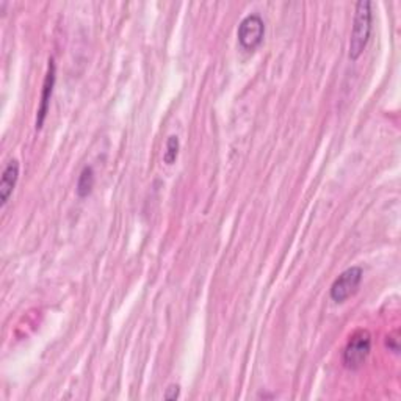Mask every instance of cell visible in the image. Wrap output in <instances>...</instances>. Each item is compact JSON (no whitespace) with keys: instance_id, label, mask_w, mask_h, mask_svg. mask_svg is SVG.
I'll list each match as a JSON object with an SVG mask.
<instances>
[{"instance_id":"6da1fadb","label":"cell","mask_w":401,"mask_h":401,"mask_svg":"<svg viewBox=\"0 0 401 401\" xmlns=\"http://www.w3.org/2000/svg\"><path fill=\"white\" fill-rule=\"evenodd\" d=\"M372 32V4L368 0H361L356 5L353 32L350 38V58L358 60L367 48Z\"/></svg>"},{"instance_id":"7a4b0ae2","label":"cell","mask_w":401,"mask_h":401,"mask_svg":"<svg viewBox=\"0 0 401 401\" xmlns=\"http://www.w3.org/2000/svg\"><path fill=\"white\" fill-rule=\"evenodd\" d=\"M370 350H372V337L367 331L356 332L348 340L344 351V364L350 370H358L364 366L366 359L368 358Z\"/></svg>"},{"instance_id":"3957f363","label":"cell","mask_w":401,"mask_h":401,"mask_svg":"<svg viewBox=\"0 0 401 401\" xmlns=\"http://www.w3.org/2000/svg\"><path fill=\"white\" fill-rule=\"evenodd\" d=\"M362 276H364V273H362L361 267H351L345 270L344 273H340V276L331 285L332 301L344 302L350 298L358 290Z\"/></svg>"},{"instance_id":"277c9868","label":"cell","mask_w":401,"mask_h":401,"mask_svg":"<svg viewBox=\"0 0 401 401\" xmlns=\"http://www.w3.org/2000/svg\"><path fill=\"white\" fill-rule=\"evenodd\" d=\"M265 24L259 14H249L240 22L237 36L241 48L246 50H254L263 40Z\"/></svg>"},{"instance_id":"5b68a950","label":"cell","mask_w":401,"mask_h":401,"mask_svg":"<svg viewBox=\"0 0 401 401\" xmlns=\"http://www.w3.org/2000/svg\"><path fill=\"white\" fill-rule=\"evenodd\" d=\"M54 87H55V63H54V60L50 58L46 79H44V83H43L41 102H40V109H38V116H36V128H38V131H40V128L43 127L44 121H46L49 105H50V97H52V93H54Z\"/></svg>"},{"instance_id":"8992f818","label":"cell","mask_w":401,"mask_h":401,"mask_svg":"<svg viewBox=\"0 0 401 401\" xmlns=\"http://www.w3.org/2000/svg\"><path fill=\"white\" fill-rule=\"evenodd\" d=\"M19 179V163L18 160H11L6 168L2 172V180H0V201H2V206H5L9 202L10 196L16 187V182Z\"/></svg>"},{"instance_id":"52a82bcc","label":"cell","mask_w":401,"mask_h":401,"mask_svg":"<svg viewBox=\"0 0 401 401\" xmlns=\"http://www.w3.org/2000/svg\"><path fill=\"white\" fill-rule=\"evenodd\" d=\"M94 187V171L92 166H85L82 170L79 180H77V194L80 198H87V196L92 193Z\"/></svg>"},{"instance_id":"ba28073f","label":"cell","mask_w":401,"mask_h":401,"mask_svg":"<svg viewBox=\"0 0 401 401\" xmlns=\"http://www.w3.org/2000/svg\"><path fill=\"white\" fill-rule=\"evenodd\" d=\"M179 138L176 137V135H171V137L168 138V141H166V150H165V154H163V160L165 163H168V165H172L174 162H176V158L179 155Z\"/></svg>"},{"instance_id":"9c48e42d","label":"cell","mask_w":401,"mask_h":401,"mask_svg":"<svg viewBox=\"0 0 401 401\" xmlns=\"http://www.w3.org/2000/svg\"><path fill=\"white\" fill-rule=\"evenodd\" d=\"M179 392H180V388L177 384H171L168 389H166V392H165V395H163V398L165 400H176V398H179Z\"/></svg>"}]
</instances>
